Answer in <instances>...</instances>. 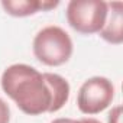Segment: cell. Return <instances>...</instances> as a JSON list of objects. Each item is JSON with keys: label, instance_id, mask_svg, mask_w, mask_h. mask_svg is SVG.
I'll use <instances>...</instances> for the list:
<instances>
[{"label": "cell", "instance_id": "cell-1", "mask_svg": "<svg viewBox=\"0 0 123 123\" xmlns=\"http://www.w3.org/2000/svg\"><path fill=\"white\" fill-rule=\"evenodd\" d=\"M2 90L29 116L49 113L52 96L43 74L28 64L9 65L0 78Z\"/></svg>", "mask_w": 123, "mask_h": 123}, {"label": "cell", "instance_id": "cell-2", "mask_svg": "<svg viewBox=\"0 0 123 123\" xmlns=\"http://www.w3.org/2000/svg\"><path fill=\"white\" fill-rule=\"evenodd\" d=\"M32 49L35 58L41 64L48 67H59L68 62L74 43L68 32H65L61 26L49 25L42 28L33 38Z\"/></svg>", "mask_w": 123, "mask_h": 123}, {"label": "cell", "instance_id": "cell-3", "mask_svg": "<svg viewBox=\"0 0 123 123\" xmlns=\"http://www.w3.org/2000/svg\"><path fill=\"white\" fill-rule=\"evenodd\" d=\"M68 25L81 35L100 33L107 18V2L71 0L65 10Z\"/></svg>", "mask_w": 123, "mask_h": 123}, {"label": "cell", "instance_id": "cell-4", "mask_svg": "<svg viewBox=\"0 0 123 123\" xmlns=\"http://www.w3.org/2000/svg\"><path fill=\"white\" fill-rule=\"evenodd\" d=\"M114 98L113 83L101 75L91 77L86 80L77 96V106L81 113L87 116H94L106 110Z\"/></svg>", "mask_w": 123, "mask_h": 123}, {"label": "cell", "instance_id": "cell-5", "mask_svg": "<svg viewBox=\"0 0 123 123\" xmlns=\"http://www.w3.org/2000/svg\"><path fill=\"white\" fill-rule=\"evenodd\" d=\"M100 36L113 45H120L123 42V3L110 2L107 3V18Z\"/></svg>", "mask_w": 123, "mask_h": 123}, {"label": "cell", "instance_id": "cell-6", "mask_svg": "<svg viewBox=\"0 0 123 123\" xmlns=\"http://www.w3.org/2000/svg\"><path fill=\"white\" fill-rule=\"evenodd\" d=\"M58 6L52 0H2V7L5 12L15 18L32 16L38 12H48Z\"/></svg>", "mask_w": 123, "mask_h": 123}, {"label": "cell", "instance_id": "cell-7", "mask_svg": "<svg viewBox=\"0 0 123 123\" xmlns=\"http://www.w3.org/2000/svg\"><path fill=\"white\" fill-rule=\"evenodd\" d=\"M42 74L49 87L51 96H52V104H51L49 113L59 111L67 104V101L70 98V91H71L70 83L62 75L55 74V73H42Z\"/></svg>", "mask_w": 123, "mask_h": 123}, {"label": "cell", "instance_id": "cell-8", "mask_svg": "<svg viewBox=\"0 0 123 123\" xmlns=\"http://www.w3.org/2000/svg\"><path fill=\"white\" fill-rule=\"evenodd\" d=\"M107 123H122V106L120 104L111 107L107 116Z\"/></svg>", "mask_w": 123, "mask_h": 123}, {"label": "cell", "instance_id": "cell-9", "mask_svg": "<svg viewBox=\"0 0 123 123\" xmlns=\"http://www.w3.org/2000/svg\"><path fill=\"white\" fill-rule=\"evenodd\" d=\"M9 122H10V109L3 98H0V123H9Z\"/></svg>", "mask_w": 123, "mask_h": 123}, {"label": "cell", "instance_id": "cell-10", "mask_svg": "<svg viewBox=\"0 0 123 123\" xmlns=\"http://www.w3.org/2000/svg\"><path fill=\"white\" fill-rule=\"evenodd\" d=\"M51 123H81V122L77 119H70V117H58V119H54Z\"/></svg>", "mask_w": 123, "mask_h": 123}, {"label": "cell", "instance_id": "cell-11", "mask_svg": "<svg viewBox=\"0 0 123 123\" xmlns=\"http://www.w3.org/2000/svg\"><path fill=\"white\" fill-rule=\"evenodd\" d=\"M80 122L81 123H101L100 120H97L94 117H83V119H80Z\"/></svg>", "mask_w": 123, "mask_h": 123}]
</instances>
